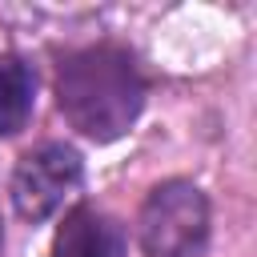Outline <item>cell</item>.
<instances>
[{"label": "cell", "instance_id": "obj_1", "mask_svg": "<svg viewBox=\"0 0 257 257\" xmlns=\"http://www.w3.org/2000/svg\"><path fill=\"white\" fill-rule=\"evenodd\" d=\"M56 104L64 120L92 137V141H116L133 128V120L145 108V76L133 60V52L116 44H92L80 52H68L56 68Z\"/></svg>", "mask_w": 257, "mask_h": 257}, {"label": "cell", "instance_id": "obj_2", "mask_svg": "<svg viewBox=\"0 0 257 257\" xmlns=\"http://www.w3.org/2000/svg\"><path fill=\"white\" fill-rule=\"evenodd\" d=\"M209 241V201L193 181H161L141 209V249L149 257H201Z\"/></svg>", "mask_w": 257, "mask_h": 257}, {"label": "cell", "instance_id": "obj_3", "mask_svg": "<svg viewBox=\"0 0 257 257\" xmlns=\"http://www.w3.org/2000/svg\"><path fill=\"white\" fill-rule=\"evenodd\" d=\"M84 181V161L64 141H44L16 161L12 173V205L24 221H48Z\"/></svg>", "mask_w": 257, "mask_h": 257}, {"label": "cell", "instance_id": "obj_4", "mask_svg": "<svg viewBox=\"0 0 257 257\" xmlns=\"http://www.w3.org/2000/svg\"><path fill=\"white\" fill-rule=\"evenodd\" d=\"M52 257H124V229L108 213L76 205L52 237Z\"/></svg>", "mask_w": 257, "mask_h": 257}, {"label": "cell", "instance_id": "obj_5", "mask_svg": "<svg viewBox=\"0 0 257 257\" xmlns=\"http://www.w3.org/2000/svg\"><path fill=\"white\" fill-rule=\"evenodd\" d=\"M36 104V72L28 60L4 52L0 56V137H16Z\"/></svg>", "mask_w": 257, "mask_h": 257}, {"label": "cell", "instance_id": "obj_6", "mask_svg": "<svg viewBox=\"0 0 257 257\" xmlns=\"http://www.w3.org/2000/svg\"><path fill=\"white\" fill-rule=\"evenodd\" d=\"M0 237H4V233H0Z\"/></svg>", "mask_w": 257, "mask_h": 257}]
</instances>
